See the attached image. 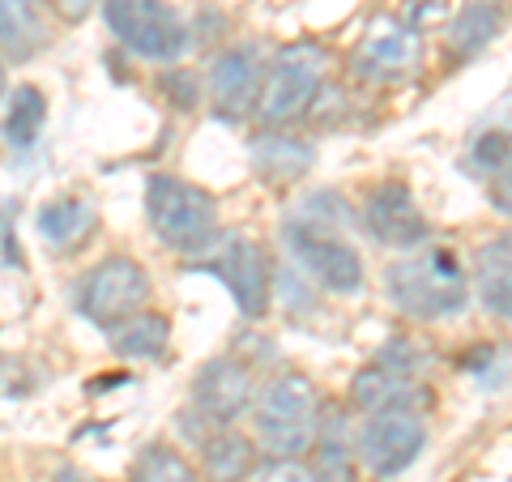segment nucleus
<instances>
[{"label":"nucleus","mask_w":512,"mask_h":482,"mask_svg":"<svg viewBox=\"0 0 512 482\" xmlns=\"http://www.w3.org/2000/svg\"><path fill=\"white\" fill-rule=\"evenodd\" d=\"M389 303L410 320H448L470 303V273L448 248H414L384 269Z\"/></svg>","instance_id":"1"},{"label":"nucleus","mask_w":512,"mask_h":482,"mask_svg":"<svg viewBox=\"0 0 512 482\" xmlns=\"http://www.w3.org/2000/svg\"><path fill=\"white\" fill-rule=\"evenodd\" d=\"M252 427H256V444L269 457H303L316 444V427H320V397L312 380L299 372L274 376L252 401Z\"/></svg>","instance_id":"2"},{"label":"nucleus","mask_w":512,"mask_h":482,"mask_svg":"<svg viewBox=\"0 0 512 482\" xmlns=\"http://www.w3.org/2000/svg\"><path fill=\"white\" fill-rule=\"evenodd\" d=\"M146 218L171 252H205L218 244V201L180 175L158 171L146 180Z\"/></svg>","instance_id":"3"},{"label":"nucleus","mask_w":512,"mask_h":482,"mask_svg":"<svg viewBox=\"0 0 512 482\" xmlns=\"http://www.w3.org/2000/svg\"><path fill=\"white\" fill-rule=\"evenodd\" d=\"M325 52L316 43H291L269 60L265 69V86H261V103L256 116L265 128H286L308 116V107L316 103L320 86H325Z\"/></svg>","instance_id":"4"},{"label":"nucleus","mask_w":512,"mask_h":482,"mask_svg":"<svg viewBox=\"0 0 512 482\" xmlns=\"http://www.w3.org/2000/svg\"><path fill=\"white\" fill-rule=\"evenodd\" d=\"M150 308V273L133 256H103L77 282V312L103 333Z\"/></svg>","instance_id":"5"},{"label":"nucleus","mask_w":512,"mask_h":482,"mask_svg":"<svg viewBox=\"0 0 512 482\" xmlns=\"http://www.w3.org/2000/svg\"><path fill=\"white\" fill-rule=\"evenodd\" d=\"M107 30L141 60H175L188 47V26L167 0H103Z\"/></svg>","instance_id":"6"},{"label":"nucleus","mask_w":512,"mask_h":482,"mask_svg":"<svg viewBox=\"0 0 512 482\" xmlns=\"http://www.w3.org/2000/svg\"><path fill=\"white\" fill-rule=\"evenodd\" d=\"M423 448H427V423H423L419 410L367 414L359 436H355V457L376 478H397L402 470H410Z\"/></svg>","instance_id":"7"},{"label":"nucleus","mask_w":512,"mask_h":482,"mask_svg":"<svg viewBox=\"0 0 512 482\" xmlns=\"http://www.w3.org/2000/svg\"><path fill=\"white\" fill-rule=\"evenodd\" d=\"M286 252L299 261V269L329 295H355L363 291V256L346 244L342 235H325V231H308L286 222L282 227Z\"/></svg>","instance_id":"8"},{"label":"nucleus","mask_w":512,"mask_h":482,"mask_svg":"<svg viewBox=\"0 0 512 482\" xmlns=\"http://www.w3.org/2000/svg\"><path fill=\"white\" fill-rule=\"evenodd\" d=\"M218 282L231 291L235 308L248 320L269 316V303H274V269H269V256L261 244H252L248 235H227V244H218L214 265Z\"/></svg>","instance_id":"9"},{"label":"nucleus","mask_w":512,"mask_h":482,"mask_svg":"<svg viewBox=\"0 0 512 482\" xmlns=\"http://www.w3.org/2000/svg\"><path fill=\"white\" fill-rule=\"evenodd\" d=\"M252 372L248 363H239L235 355H214L210 363H201L197 380H192V414L205 419L214 431L231 427L235 419L252 414Z\"/></svg>","instance_id":"10"},{"label":"nucleus","mask_w":512,"mask_h":482,"mask_svg":"<svg viewBox=\"0 0 512 482\" xmlns=\"http://www.w3.org/2000/svg\"><path fill=\"white\" fill-rule=\"evenodd\" d=\"M261 86H265V60L252 43H235L227 52H218L210 64V103L214 116L239 124L256 116V103H261Z\"/></svg>","instance_id":"11"},{"label":"nucleus","mask_w":512,"mask_h":482,"mask_svg":"<svg viewBox=\"0 0 512 482\" xmlns=\"http://www.w3.org/2000/svg\"><path fill=\"white\" fill-rule=\"evenodd\" d=\"M363 231L376 239L384 248H397V252H414L427 244V218L414 201L410 184L402 180H384L367 192L363 201Z\"/></svg>","instance_id":"12"},{"label":"nucleus","mask_w":512,"mask_h":482,"mask_svg":"<svg viewBox=\"0 0 512 482\" xmlns=\"http://www.w3.org/2000/svg\"><path fill=\"white\" fill-rule=\"evenodd\" d=\"M350 401H355V410H363V414L423 410L431 401V393L419 384V376L397 372V367L376 359L372 367H363V372H355V380H350Z\"/></svg>","instance_id":"13"},{"label":"nucleus","mask_w":512,"mask_h":482,"mask_svg":"<svg viewBox=\"0 0 512 482\" xmlns=\"http://www.w3.org/2000/svg\"><path fill=\"white\" fill-rule=\"evenodd\" d=\"M99 231V210L86 197H56L39 210V235L52 252H73Z\"/></svg>","instance_id":"14"},{"label":"nucleus","mask_w":512,"mask_h":482,"mask_svg":"<svg viewBox=\"0 0 512 482\" xmlns=\"http://www.w3.org/2000/svg\"><path fill=\"white\" fill-rule=\"evenodd\" d=\"M483 308L500 320H512V231L500 239H487L474 256V278Z\"/></svg>","instance_id":"15"},{"label":"nucleus","mask_w":512,"mask_h":482,"mask_svg":"<svg viewBox=\"0 0 512 482\" xmlns=\"http://www.w3.org/2000/svg\"><path fill=\"white\" fill-rule=\"evenodd\" d=\"M414 35L406 26H397V22H380L372 35H367L359 43V52H355V69L363 77H372V82H389V77L397 73H406L410 69V60H414Z\"/></svg>","instance_id":"16"},{"label":"nucleus","mask_w":512,"mask_h":482,"mask_svg":"<svg viewBox=\"0 0 512 482\" xmlns=\"http://www.w3.org/2000/svg\"><path fill=\"white\" fill-rule=\"evenodd\" d=\"M201 470L210 482H248L256 470V440L235 427H218L201 444Z\"/></svg>","instance_id":"17"},{"label":"nucleus","mask_w":512,"mask_h":482,"mask_svg":"<svg viewBox=\"0 0 512 482\" xmlns=\"http://www.w3.org/2000/svg\"><path fill=\"white\" fill-rule=\"evenodd\" d=\"M47 47V22L39 0H0V52L9 60H30Z\"/></svg>","instance_id":"18"},{"label":"nucleus","mask_w":512,"mask_h":482,"mask_svg":"<svg viewBox=\"0 0 512 482\" xmlns=\"http://www.w3.org/2000/svg\"><path fill=\"white\" fill-rule=\"evenodd\" d=\"M504 5L500 0H474V5H466L453 18V26H448V52H453V60H470L478 52H487L491 39L504 30Z\"/></svg>","instance_id":"19"},{"label":"nucleus","mask_w":512,"mask_h":482,"mask_svg":"<svg viewBox=\"0 0 512 482\" xmlns=\"http://www.w3.org/2000/svg\"><path fill=\"white\" fill-rule=\"evenodd\" d=\"M107 342L124 359H163L167 355V342H171V325H167L163 312L146 308V312L120 320V325H111L107 329Z\"/></svg>","instance_id":"20"},{"label":"nucleus","mask_w":512,"mask_h":482,"mask_svg":"<svg viewBox=\"0 0 512 482\" xmlns=\"http://www.w3.org/2000/svg\"><path fill=\"white\" fill-rule=\"evenodd\" d=\"M312 146L308 141H295V137H282V133H265L252 141V167L274 184H291L299 175L312 171Z\"/></svg>","instance_id":"21"},{"label":"nucleus","mask_w":512,"mask_h":482,"mask_svg":"<svg viewBox=\"0 0 512 482\" xmlns=\"http://www.w3.org/2000/svg\"><path fill=\"white\" fill-rule=\"evenodd\" d=\"M316 482H355V448L346 440V423L338 419V410L320 414L316 427Z\"/></svg>","instance_id":"22"},{"label":"nucleus","mask_w":512,"mask_h":482,"mask_svg":"<svg viewBox=\"0 0 512 482\" xmlns=\"http://www.w3.org/2000/svg\"><path fill=\"white\" fill-rule=\"evenodd\" d=\"M47 124V99L39 86H18L9 99V116H5V141L13 150H30L39 141Z\"/></svg>","instance_id":"23"},{"label":"nucleus","mask_w":512,"mask_h":482,"mask_svg":"<svg viewBox=\"0 0 512 482\" xmlns=\"http://www.w3.org/2000/svg\"><path fill=\"white\" fill-rule=\"evenodd\" d=\"M128 482H197V474H192V465L175 453V448L150 444L137 453L133 470H128Z\"/></svg>","instance_id":"24"},{"label":"nucleus","mask_w":512,"mask_h":482,"mask_svg":"<svg viewBox=\"0 0 512 482\" xmlns=\"http://www.w3.org/2000/svg\"><path fill=\"white\" fill-rule=\"evenodd\" d=\"M512 154V133H487V137H478L474 141V150H470V167L478 171V175H491L500 171V163Z\"/></svg>","instance_id":"25"},{"label":"nucleus","mask_w":512,"mask_h":482,"mask_svg":"<svg viewBox=\"0 0 512 482\" xmlns=\"http://www.w3.org/2000/svg\"><path fill=\"white\" fill-rule=\"evenodd\" d=\"M248 482H316V478L299 457H269L265 465H256Z\"/></svg>","instance_id":"26"},{"label":"nucleus","mask_w":512,"mask_h":482,"mask_svg":"<svg viewBox=\"0 0 512 482\" xmlns=\"http://www.w3.org/2000/svg\"><path fill=\"white\" fill-rule=\"evenodd\" d=\"M491 205L500 210L504 218H512V154L500 163V171L491 175Z\"/></svg>","instance_id":"27"},{"label":"nucleus","mask_w":512,"mask_h":482,"mask_svg":"<svg viewBox=\"0 0 512 482\" xmlns=\"http://www.w3.org/2000/svg\"><path fill=\"white\" fill-rule=\"evenodd\" d=\"M163 86L175 94V107H180V111H188V107H192V99H197V86H192V77H188L184 69L167 73V77H163Z\"/></svg>","instance_id":"28"},{"label":"nucleus","mask_w":512,"mask_h":482,"mask_svg":"<svg viewBox=\"0 0 512 482\" xmlns=\"http://www.w3.org/2000/svg\"><path fill=\"white\" fill-rule=\"evenodd\" d=\"M52 9L60 13V18H64V22H77V18H86L90 0H52Z\"/></svg>","instance_id":"29"},{"label":"nucleus","mask_w":512,"mask_h":482,"mask_svg":"<svg viewBox=\"0 0 512 482\" xmlns=\"http://www.w3.org/2000/svg\"><path fill=\"white\" fill-rule=\"evenodd\" d=\"M52 482H99V478L86 474V470H77V465H60V470L52 474Z\"/></svg>","instance_id":"30"},{"label":"nucleus","mask_w":512,"mask_h":482,"mask_svg":"<svg viewBox=\"0 0 512 482\" xmlns=\"http://www.w3.org/2000/svg\"><path fill=\"white\" fill-rule=\"evenodd\" d=\"M0 94H5V69H0Z\"/></svg>","instance_id":"31"}]
</instances>
